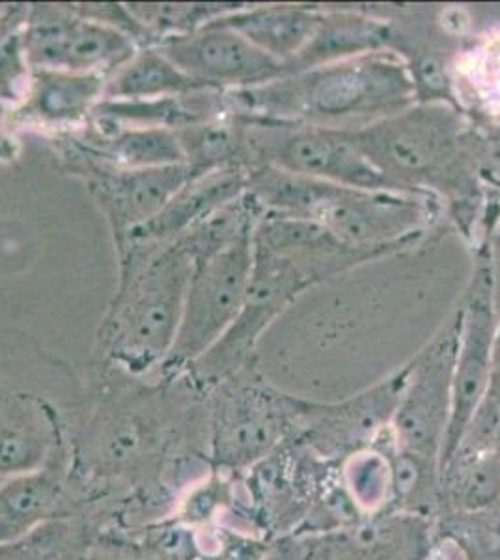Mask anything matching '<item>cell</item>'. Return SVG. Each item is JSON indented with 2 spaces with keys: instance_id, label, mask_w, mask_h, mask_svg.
Listing matches in <instances>:
<instances>
[{
  "instance_id": "cell-1",
  "label": "cell",
  "mask_w": 500,
  "mask_h": 560,
  "mask_svg": "<svg viewBox=\"0 0 500 560\" xmlns=\"http://www.w3.org/2000/svg\"><path fill=\"white\" fill-rule=\"evenodd\" d=\"M211 469L206 390L187 374L140 380L90 364L70 472L97 533L165 520Z\"/></svg>"
},
{
  "instance_id": "cell-2",
  "label": "cell",
  "mask_w": 500,
  "mask_h": 560,
  "mask_svg": "<svg viewBox=\"0 0 500 560\" xmlns=\"http://www.w3.org/2000/svg\"><path fill=\"white\" fill-rule=\"evenodd\" d=\"M116 256V292L90 364L129 377H155L176 340L195 260L179 237L127 243Z\"/></svg>"
},
{
  "instance_id": "cell-3",
  "label": "cell",
  "mask_w": 500,
  "mask_h": 560,
  "mask_svg": "<svg viewBox=\"0 0 500 560\" xmlns=\"http://www.w3.org/2000/svg\"><path fill=\"white\" fill-rule=\"evenodd\" d=\"M417 102L406 60L396 51L344 58L295 71L258 89L226 92L230 113L316 128H364Z\"/></svg>"
},
{
  "instance_id": "cell-4",
  "label": "cell",
  "mask_w": 500,
  "mask_h": 560,
  "mask_svg": "<svg viewBox=\"0 0 500 560\" xmlns=\"http://www.w3.org/2000/svg\"><path fill=\"white\" fill-rule=\"evenodd\" d=\"M84 383L32 338L0 332V480L70 462Z\"/></svg>"
},
{
  "instance_id": "cell-5",
  "label": "cell",
  "mask_w": 500,
  "mask_h": 560,
  "mask_svg": "<svg viewBox=\"0 0 500 560\" xmlns=\"http://www.w3.org/2000/svg\"><path fill=\"white\" fill-rule=\"evenodd\" d=\"M247 192L266 211L304 217L354 247H411L438 217V198L359 189L272 166L247 168Z\"/></svg>"
},
{
  "instance_id": "cell-6",
  "label": "cell",
  "mask_w": 500,
  "mask_h": 560,
  "mask_svg": "<svg viewBox=\"0 0 500 560\" xmlns=\"http://www.w3.org/2000/svg\"><path fill=\"white\" fill-rule=\"evenodd\" d=\"M346 135L396 191L438 198L473 182L465 128L446 102H415Z\"/></svg>"
},
{
  "instance_id": "cell-7",
  "label": "cell",
  "mask_w": 500,
  "mask_h": 560,
  "mask_svg": "<svg viewBox=\"0 0 500 560\" xmlns=\"http://www.w3.org/2000/svg\"><path fill=\"white\" fill-rule=\"evenodd\" d=\"M209 459L217 471L243 475L295 432V396L267 382L247 364L206 390Z\"/></svg>"
},
{
  "instance_id": "cell-8",
  "label": "cell",
  "mask_w": 500,
  "mask_h": 560,
  "mask_svg": "<svg viewBox=\"0 0 500 560\" xmlns=\"http://www.w3.org/2000/svg\"><path fill=\"white\" fill-rule=\"evenodd\" d=\"M235 116H240L245 129L247 168L266 165L330 184L396 191L354 148L342 129Z\"/></svg>"
},
{
  "instance_id": "cell-9",
  "label": "cell",
  "mask_w": 500,
  "mask_h": 560,
  "mask_svg": "<svg viewBox=\"0 0 500 560\" xmlns=\"http://www.w3.org/2000/svg\"><path fill=\"white\" fill-rule=\"evenodd\" d=\"M253 253V273L240 313L216 346L184 372L204 390L256 361V346L269 325L314 287V280L290 258L254 243Z\"/></svg>"
},
{
  "instance_id": "cell-10",
  "label": "cell",
  "mask_w": 500,
  "mask_h": 560,
  "mask_svg": "<svg viewBox=\"0 0 500 560\" xmlns=\"http://www.w3.org/2000/svg\"><path fill=\"white\" fill-rule=\"evenodd\" d=\"M253 234L195 261L171 355L158 376H179L208 353L240 313L253 273Z\"/></svg>"
},
{
  "instance_id": "cell-11",
  "label": "cell",
  "mask_w": 500,
  "mask_h": 560,
  "mask_svg": "<svg viewBox=\"0 0 500 560\" xmlns=\"http://www.w3.org/2000/svg\"><path fill=\"white\" fill-rule=\"evenodd\" d=\"M66 173L83 179L107 221L115 248L150 223L190 178L185 165L120 168L92 160L63 139L47 140Z\"/></svg>"
},
{
  "instance_id": "cell-12",
  "label": "cell",
  "mask_w": 500,
  "mask_h": 560,
  "mask_svg": "<svg viewBox=\"0 0 500 560\" xmlns=\"http://www.w3.org/2000/svg\"><path fill=\"white\" fill-rule=\"evenodd\" d=\"M460 324L462 314L457 308L430 345L407 363L406 387L391 422L396 451L430 459L439 467L452 408Z\"/></svg>"
},
{
  "instance_id": "cell-13",
  "label": "cell",
  "mask_w": 500,
  "mask_h": 560,
  "mask_svg": "<svg viewBox=\"0 0 500 560\" xmlns=\"http://www.w3.org/2000/svg\"><path fill=\"white\" fill-rule=\"evenodd\" d=\"M460 314L462 324L452 380V408L441 451V467L456 454L467 438L493 380L500 327L489 256H481L478 260L475 279L460 306Z\"/></svg>"
},
{
  "instance_id": "cell-14",
  "label": "cell",
  "mask_w": 500,
  "mask_h": 560,
  "mask_svg": "<svg viewBox=\"0 0 500 560\" xmlns=\"http://www.w3.org/2000/svg\"><path fill=\"white\" fill-rule=\"evenodd\" d=\"M31 70L70 71L111 77L126 65L139 45L111 26L86 20L70 4H31L25 34Z\"/></svg>"
},
{
  "instance_id": "cell-15",
  "label": "cell",
  "mask_w": 500,
  "mask_h": 560,
  "mask_svg": "<svg viewBox=\"0 0 500 560\" xmlns=\"http://www.w3.org/2000/svg\"><path fill=\"white\" fill-rule=\"evenodd\" d=\"M407 364L385 382L338 404H314L295 398L292 440L325 462H340L370 448L391 428L399 396L406 387Z\"/></svg>"
},
{
  "instance_id": "cell-16",
  "label": "cell",
  "mask_w": 500,
  "mask_h": 560,
  "mask_svg": "<svg viewBox=\"0 0 500 560\" xmlns=\"http://www.w3.org/2000/svg\"><path fill=\"white\" fill-rule=\"evenodd\" d=\"M158 49L190 79L219 92L258 89L288 75L286 65L217 21L184 38L166 39Z\"/></svg>"
},
{
  "instance_id": "cell-17",
  "label": "cell",
  "mask_w": 500,
  "mask_h": 560,
  "mask_svg": "<svg viewBox=\"0 0 500 560\" xmlns=\"http://www.w3.org/2000/svg\"><path fill=\"white\" fill-rule=\"evenodd\" d=\"M107 77L57 70H31L20 102L7 110L8 133L34 131L45 140L86 128L105 97Z\"/></svg>"
},
{
  "instance_id": "cell-18",
  "label": "cell",
  "mask_w": 500,
  "mask_h": 560,
  "mask_svg": "<svg viewBox=\"0 0 500 560\" xmlns=\"http://www.w3.org/2000/svg\"><path fill=\"white\" fill-rule=\"evenodd\" d=\"M254 245L295 261L316 284L346 273L364 261L391 255L386 248L354 247L304 217L266 211L253 236Z\"/></svg>"
},
{
  "instance_id": "cell-19",
  "label": "cell",
  "mask_w": 500,
  "mask_h": 560,
  "mask_svg": "<svg viewBox=\"0 0 500 560\" xmlns=\"http://www.w3.org/2000/svg\"><path fill=\"white\" fill-rule=\"evenodd\" d=\"M63 517H81L70 462L0 480V546Z\"/></svg>"
},
{
  "instance_id": "cell-20",
  "label": "cell",
  "mask_w": 500,
  "mask_h": 560,
  "mask_svg": "<svg viewBox=\"0 0 500 560\" xmlns=\"http://www.w3.org/2000/svg\"><path fill=\"white\" fill-rule=\"evenodd\" d=\"M133 533L158 560H264L272 544L234 522L189 525L172 516Z\"/></svg>"
},
{
  "instance_id": "cell-21",
  "label": "cell",
  "mask_w": 500,
  "mask_h": 560,
  "mask_svg": "<svg viewBox=\"0 0 500 560\" xmlns=\"http://www.w3.org/2000/svg\"><path fill=\"white\" fill-rule=\"evenodd\" d=\"M92 160L120 168H155L185 165L176 131L140 128L92 115L86 128L58 137ZM51 140V139H49Z\"/></svg>"
},
{
  "instance_id": "cell-22",
  "label": "cell",
  "mask_w": 500,
  "mask_h": 560,
  "mask_svg": "<svg viewBox=\"0 0 500 560\" xmlns=\"http://www.w3.org/2000/svg\"><path fill=\"white\" fill-rule=\"evenodd\" d=\"M247 192V168H224L187 179L168 205L150 223L135 230L121 247L133 242H172L195 229L209 215ZM121 247L116 248L120 250Z\"/></svg>"
},
{
  "instance_id": "cell-23",
  "label": "cell",
  "mask_w": 500,
  "mask_h": 560,
  "mask_svg": "<svg viewBox=\"0 0 500 560\" xmlns=\"http://www.w3.org/2000/svg\"><path fill=\"white\" fill-rule=\"evenodd\" d=\"M324 20L325 12L316 8L240 4L232 12L219 18L217 23L229 26L248 39L254 47L290 68L293 60L314 39Z\"/></svg>"
},
{
  "instance_id": "cell-24",
  "label": "cell",
  "mask_w": 500,
  "mask_h": 560,
  "mask_svg": "<svg viewBox=\"0 0 500 560\" xmlns=\"http://www.w3.org/2000/svg\"><path fill=\"white\" fill-rule=\"evenodd\" d=\"M393 34V26L388 23L367 15L325 12L324 23L316 36L288 70L295 73L367 52L391 51Z\"/></svg>"
},
{
  "instance_id": "cell-25",
  "label": "cell",
  "mask_w": 500,
  "mask_h": 560,
  "mask_svg": "<svg viewBox=\"0 0 500 560\" xmlns=\"http://www.w3.org/2000/svg\"><path fill=\"white\" fill-rule=\"evenodd\" d=\"M441 501L454 512H478L500 504V453L463 443L441 467Z\"/></svg>"
},
{
  "instance_id": "cell-26",
  "label": "cell",
  "mask_w": 500,
  "mask_h": 560,
  "mask_svg": "<svg viewBox=\"0 0 500 560\" xmlns=\"http://www.w3.org/2000/svg\"><path fill=\"white\" fill-rule=\"evenodd\" d=\"M197 90H209L190 79L158 47H142L107 79L105 97L116 102L158 100L184 96Z\"/></svg>"
},
{
  "instance_id": "cell-27",
  "label": "cell",
  "mask_w": 500,
  "mask_h": 560,
  "mask_svg": "<svg viewBox=\"0 0 500 560\" xmlns=\"http://www.w3.org/2000/svg\"><path fill=\"white\" fill-rule=\"evenodd\" d=\"M176 135L190 178L235 166L247 168L245 129L234 113L182 129Z\"/></svg>"
},
{
  "instance_id": "cell-28",
  "label": "cell",
  "mask_w": 500,
  "mask_h": 560,
  "mask_svg": "<svg viewBox=\"0 0 500 560\" xmlns=\"http://www.w3.org/2000/svg\"><path fill=\"white\" fill-rule=\"evenodd\" d=\"M97 530L84 517H63L0 546V560H86Z\"/></svg>"
},
{
  "instance_id": "cell-29",
  "label": "cell",
  "mask_w": 500,
  "mask_h": 560,
  "mask_svg": "<svg viewBox=\"0 0 500 560\" xmlns=\"http://www.w3.org/2000/svg\"><path fill=\"white\" fill-rule=\"evenodd\" d=\"M340 478L346 493L362 517H377L383 512L388 514L393 503V464L380 441L344 459Z\"/></svg>"
},
{
  "instance_id": "cell-30",
  "label": "cell",
  "mask_w": 500,
  "mask_h": 560,
  "mask_svg": "<svg viewBox=\"0 0 500 560\" xmlns=\"http://www.w3.org/2000/svg\"><path fill=\"white\" fill-rule=\"evenodd\" d=\"M240 4H206V2H127L135 20L150 34L153 47L166 39L184 38L222 15L232 12Z\"/></svg>"
},
{
  "instance_id": "cell-31",
  "label": "cell",
  "mask_w": 500,
  "mask_h": 560,
  "mask_svg": "<svg viewBox=\"0 0 500 560\" xmlns=\"http://www.w3.org/2000/svg\"><path fill=\"white\" fill-rule=\"evenodd\" d=\"M28 12L31 4H0V103L8 107L20 102L31 75L23 45Z\"/></svg>"
},
{
  "instance_id": "cell-32",
  "label": "cell",
  "mask_w": 500,
  "mask_h": 560,
  "mask_svg": "<svg viewBox=\"0 0 500 560\" xmlns=\"http://www.w3.org/2000/svg\"><path fill=\"white\" fill-rule=\"evenodd\" d=\"M333 535H290L272 540L264 560H335Z\"/></svg>"
},
{
  "instance_id": "cell-33",
  "label": "cell",
  "mask_w": 500,
  "mask_h": 560,
  "mask_svg": "<svg viewBox=\"0 0 500 560\" xmlns=\"http://www.w3.org/2000/svg\"><path fill=\"white\" fill-rule=\"evenodd\" d=\"M86 560H158L150 549L127 530H102L95 535Z\"/></svg>"
},
{
  "instance_id": "cell-34",
  "label": "cell",
  "mask_w": 500,
  "mask_h": 560,
  "mask_svg": "<svg viewBox=\"0 0 500 560\" xmlns=\"http://www.w3.org/2000/svg\"><path fill=\"white\" fill-rule=\"evenodd\" d=\"M428 560H457V559H456V555L450 553L449 548H444V544H443V546H441V548L433 549V551H431L430 559H428Z\"/></svg>"
}]
</instances>
